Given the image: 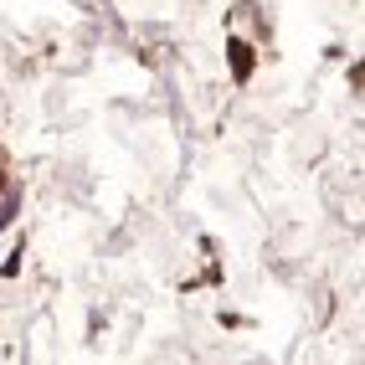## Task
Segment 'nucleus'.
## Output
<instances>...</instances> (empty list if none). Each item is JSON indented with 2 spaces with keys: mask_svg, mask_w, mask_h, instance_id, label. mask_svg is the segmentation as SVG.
Masks as SVG:
<instances>
[{
  "mask_svg": "<svg viewBox=\"0 0 365 365\" xmlns=\"http://www.w3.org/2000/svg\"><path fill=\"white\" fill-rule=\"evenodd\" d=\"M232 52H237V78H247V67H252V62H247V46H242V41H237V46H232Z\"/></svg>",
  "mask_w": 365,
  "mask_h": 365,
  "instance_id": "nucleus-1",
  "label": "nucleus"
},
{
  "mask_svg": "<svg viewBox=\"0 0 365 365\" xmlns=\"http://www.w3.org/2000/svg\"><path fill=\"white\" fill-rule=\"evenodd\" d=\"M0 185H6V175H0Z\"/></svg>",
  "mask_w": 365,
  "mask_h": 365,
  "instance_id": "nucleus-2",
  "label": "nucleus"
}]
</instances>
